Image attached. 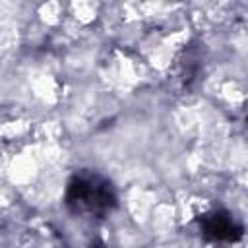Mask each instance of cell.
I'll return each instance as SVG.
<instances>
[{"mask_svg": "<svg viewBox=\"0 0 248 248\" xmlns=\"http://www.w3.org/2000/svg\"><path fill=\"white\" fill-rule=\"evenodd\" d=\"M205 234L217 238V240H234L240 234V229L225 215H211L203 225Z\"/></svg>", "mask_w": 248, "mask_h": 248, "instance_id": "cell-2", "label": "cell"}, {"mask_svg": "<svg viewBox=\"0 0 248 248\" xmlns=\"http://www.w3.org/2000/svg\"><path fill=\"white\" fill-rule=\"evenodd\" d=\"M68 203L79 213L103 215L114 205L110 184L97 174H79L70 182Z\"/></svg>", "mask_w": 248, "mask_h": 248, "instance_id": "cell-1", "label": "cell"}]
</instances>
